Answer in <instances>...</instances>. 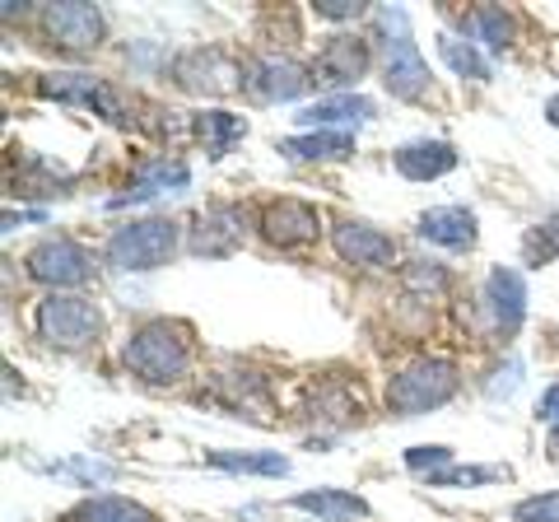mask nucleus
Returning a JSON list of instances; mask_svg holds the SVG:
<instances>
[{
  "label": "nucleus",
  "instance_id": "f257e3e1",
  "mask_svg": "<svg viewBox=\"0 0 559 522\" xmlns=\"http://www.w3.org/2000/svg\"><path fill=\"white\" fill-rule=\"evenodd\" d=\"M121 359L135 378L154 382V388H168V382H182L191 373V327L173 322V318H150L145 327H135L121 345Z\"/></svg>",
  "mask_w": 559,
  "mask_h": 522
},
{
  "label": "nucleus",
  "instance_id": "f03ea898",
  "mask_svg": "<svg viewBox=\"0 0 559 522\" xmlns=\"http://www.w3.org/2000/svg\"><path fill=\"white\" fill-rule=\"evenodd\" d=\"M457 388H462V373L452 359H415L401 373H392L388 406L401 420H415V415H425V411L448 406L452 396H457Z\"/></svg>",
  "mask_w": 559,
  "mask_h": 522
},
{
  "label": "nucleus",
  "instance_id": "7ed1b4c3",
  "mask_svg": "<svg viewBox=\"0 0 559 522\" xmlns=\"http://www.w3.org/2000/svg\"><path fill=\"white\" fill-rule=\"evenodd\" d=\"M378 28L388 33L382 43V84L392 90V98H425L429 94V66L419 57V47L411 38V24L401 10H378Z\"/></svg>",
  "mask_w": 559,
  "mask_h": 522
},
{
  "label": "nucleus",
  "instance_id": "20e7f679",
  "mask_svg": "<svg viewBox=\"0 0 559 522\" xmlns=\"http://www.w3.org/2000/svg\"><path fill=\"white\" fill-rule=\"evenodd\" d=\"M178 252V224L173 220H131L108 238L103 261L112 271H159Z\"/></svg>",
  "mask_w": 559,
  "mask_h": 522
},
{
  "label": "nucleus",
  "instance_id": "39448f33",
  "mask_svg": "<svg viewBox=\"0 0 559 522\" xmlns=\"http://www.w3.org/2000/svg\"><path fill=\"white\" fill-rule=\"evenodd\" d=\"M33 327L57 351H90L103 336V312L98 304L80 299V294H47L38 312H33Z\"/></svg>",
  "mask_w": 559,
  "mask_h": 522
},
{
  "label": "nucleus",
  "instance_id": "423d86ee",
  "mask_svg": "<svg viewBox=\"0 0 559 522\" xmlns=\"http://www.w3.org/2000/svg\"><path fill=\"white\" fill-rule=\"evenodd\" d=\"M24 266L38 285H51V294H61V289H75L94 275V252L80 248L75 238H43L38 248L28 252Z\"/></svg>",
  "mask_w": 559,
  "mask_h": 522
},
{
  "label": "nucleus",
  "instance_id": "0eeeda50",
  "mask_svg": "<svg viewBox=\"0 0 559 522\" xmlns=\"http://www.w3.org/2000/svg\"><path fill=\"white\" fill-rule=\"evenodd\" d=\"M312 71L308 66H299L294 57H280V51H261V57H252L248 66H242V90H248L257 103H294L304 90Z\"/></svg>",
  "mask_w": 559,
  "mask_h": 522
},
{
  "label": "nucleus",
  "instance_id": "6e6552de",
  "mask_svg": "<svg viewBox=\"0 0 559 522\" xmlns=\"http://www.w3.org/2000/svg\"><path fill=\"white\" fill-rule=\"evenodd\" d=\"M480 312L495 336H513L522 318H527V281H522V271H509V266L489 271L480 285Z\"/></svg>",
  "mask_w": 559,
  "mask_h": 522
},
{
  "label": "nucleus",
  "instance_id": "1a4fd4ad",
  "mask_svg": "<svg viewBox=\"0 0 559 522\" xmlns=\"http://www.w3.org/2000/svg\"><path fill=\"white\" fill-rule=\"evenodd\" d=\"M173 80H178V90H187V94L219 98V94H229L234 84H242V71H234L229 51L191 47V51H182V57L173 61Z\"/></svg>",
  "mask_w": 559,
  "mask_h": 522
},
{
  "label": "nucleus",
  "instance_id": "9d476101",
  "mask_svg": "<svg viewBox=\"0 0 559 522\" xmlns=\"http://www.w3.org/2000/svg\"><path fill=\"white\" fill-rule=\"evenodd\" d=\"M257 229H261V238H266L271 248L289 252V248H308V242L318 238L322 220H318V211H312L308 201H299V197H280V201H266V205H261Z\"/></svg>",
  "mask_w": 559,
  "mask_h": 522
},
{
  "label": "nucleus",
  "instance_id": "9b49d317",
  "mask_svg": "<svg viewBox=\"0 0 559 522\" xmlns=\"http://www.w3.org/2000/svg\"><path fill=\"white\" fill-rule=\"evenodd\" d=\"M38 94L43 98H57V103H75V108H90L108 121H127L121 117V98L108 80L98 75H80V71H57V75H43L38 80Z\"/></svg>",
  "mask_w": 559,
  "mask_h": 522
},
{
  "label": "nucleus",
  "instance_id": "f8f14e48",
  "mask_svg": "<svg viewBox=\"0 0 559 522\" xmlns=\"http://www.w3.org/2000/svg\"><path fill=\"white\" fill-rule=\"evenodd\" d=\"M373 66V47L359 33H331L312 61V84H359Z\"/></svg>",
  "mask_w": 559,
  "mask_h": 522
},
{
  "label": "nucleus",
  "instance_id": "ddd939ff",
  "mask_svg": "<svg viewBox=\"0 0 559 522\" xmlns=\"http://www.w3.org/2000/svg\"><path fill=\"white\" fill-rule=\"evenodd\" d=\"M43 28H47L51 47L70 51V57H90L103 43V14L94 5H47Z\"/></svg>",
  "mask_w": 559,
  "mask_h": 522
},
{
  "label": "nucleus",
  "instance_id": "4468645a",
  "mask_svg": "<svg viewBox=\"0 0 559 522\" xmlns=\"http://www.w3.org/2000/svg\"><path fill=\"white\" fill-rule=\"evenodd\" d=\"M331 242H336V257L349 261V266H392V257H396V242L373 229V224H364V220H345L336 224V234H331Z\"/></svg>",
  "mask_w": 559,
  "mask_h": 522
},
{
  "label": "nucleus",
  "instance_id": "2eb2a0df",
  "mask_svg": "<svg viewBox=\"0 0 559 522\" xmlns=\"http://www.w3.org/2000/svg\"><path fill=\"white\" fill-rule=\"evenodd\" d=\"M415 234L425 242H439V248H452V252H471L476 248V211H466V205H433L415 220Z\"/></svg>",
  "mask_w": 559,
  "mask_h": 522
},
{
  "label": "nucleus",
  "instance_id": "dca6fc26",
  "mask_svg": "<svg viewBox=\"0 0 559 522\" xmlns=\"http://www.w3.org/2000/svg\"><path fill=\"white\" fill-rule=\"evenodd\" d=\"M242 224H248V220H242L238 205H215V211H205L197 220L187 248L197 257H229V252L242 248Z\"/></svg>",
  "mask_w": 559,
  "mask_h": 522
},
{
  "label": "nucleus",
  "instance_id": "f3484780",
  "mask_svg": "<svg viewBox=\"0 0 559 522\" xmlns=\"http://www.w3.org/2000/svg\"><path fill=\"white\" fill-rule=\"evenodd\" d=\"M187 182H191V168H187L182 159H145V164H135L127 191H121V197H112L108 205H112V211H121V205H131V201L159 197V191H182Z\"/></svg>",
  "mask_w": 559,
  "mask_h": 522
},
{
  "label": "nucleus",
  "instance_id": "a211bd4d",
  "mask_svg": "<svg viewBox=\"0 0 559 522\" xmlns=\"http://www.w3.org/2000/svg\"><path fill=\"white\" fill-rule=\"evenodd\" d=\"M452 168H457V150L448 141H411L396 150V173L411 182H433Z\"/></svg>",
  "mask_w": 559,
  "mask_h": 522
},
{
  "label": "nucleus",
  "instance_id": "6ab92c4d",
  "mask_svg": "<svg viewBox=\"0 0 559 522\" xmlns=\"http://www.w3.org/2000/svg\"><path fill=\"white\" fill-rule=\"evenodd\" d=\"M369 117H378V108H373V98H364V94H336V98H322V103H308V108H299L294 112V121L299 127H318V131H326V127H349V121H369Z\"/></svg>",
  "mask_w": 559,
  "mask_h": 522
},
{
  "label": "nucleus",
  "instance_id": "aec40b11",
  "mask_svg": "<svg viewBox=\"0 0 559 522\" xmlns=\"http://www.w3.org/2000/svg\"><path fill=\"white\" fill-rule=\"evenodd\" d=\"M280 154L299 164H326V159H349L355 154V135L349 131H312V135H294L280 141Z\"/></svg>",
  "mask_w": 559,
  "mask_h": 522
},
{
  "label": "nucleus",
  "instance_id": "412c9836",
  "mask_svg": "<svg viewBox=\"0 0 559 522\" xmlns=\"http://www.w3.org/2000/svg\"><path fill=\"white\" fill-rule=\"evenodd\" d=\"M191 131H197V141L210 150V159H224L242 135H248V121L238 112H224V108H210V112H197L191 117Z\"/></svg>",
  "mask_w": 559,
  "mask_h": 522
},
{
  "label": "nucleus",
  "instance_id": "4be33fe9",
  "mask_svg": "<svg viewBox=\"0 0 559 522\" xmlns=\"http://www.w3.org/2000/svg\"><path fill=\"white\" fill-rule=\"evenodd\" d=\"M289 509L299 513H318L326 522H355V518H369V503H364L355 490H308V495H294Z\"/></svg>",
  "mask_w": 559,
  "mask_h": 522
},
{
  "label": "nucleus",
  "instance_id": "5701e85b",
  "mask_svg": "<svg viewBox=\"0 0 559 522\" xmlns=\"http://www.w3.org/2000/svg\"><path fill=\"white\" fill-rule=\"evenodd\" d=\"M462 28H466L471 43H480V47H489V51H509V47H513V33H518L513 14L499 10V5H476V10H471L466 20H462Z\"/></svg>",
  "mask_w": 559,
  "mask_h": 522
},
{
  "label": "nucleus",
  "instance_id": "b1692460",
  "mask_svg": "<svg viewBox=\"0 0 559 522\" xmlns=\"http://www.w3.org/2000/svg\"><path fill=\"white\" fill-rule=\"evenodd\" d=\"M66 522H154V513L135 499H121V495H98V499H84L66 513Z\"/></svg>",
  "mask_w": 559,
  "mask_h": 522
},
{
  "label": "nucleus",
  "instance_id": "393cba45",
  "mask_svg": "<svg viewBox=\"0 0 559 522\" xmlns=\"http://www.w3.org/2000/svg\"><path fill=\"white\" fill-rule=\"evenodd\" d=\"M210 466L219 472H234V476H289V458L280 452H205Z\"/></svg>",
  "mask_w": 559,
  "mask_h": 522
},
{
  "label": "nucleus",
  "instance_id": "a878e982",
  "mask_svg": "<svg viewBox=\"0 0 559 522\" xmlns=\"http://www.w3.org/2000/svg\"><path fill=\"white\" fill-rule=\"evenodd\" d=\"M522 261H527V266H550V261H559V215H546L540 224H532L527 238H522Z\"/></svg>",
  "mask_w": 559,
  "mask_h": 522
},
{
  "label": "nucleus",
  "instance_id": "bb28decb",
  "mask_svg": "<svg viewBox=\"0 0 559 522\" xmlns=\"http://www.w3.org/2000/svg\"><path fill=\"white\" fill-rule=\"evenodd\" d=\"M439 57L462 80H489V61L476 51V43H462V38H452V33H443V38H439Z\"/></svg>",
  "mask_w": 559,
  "mask_h": 522
},
{
  "label": "nucleus",
  "instance_id": "cd10ccee",
  "mask_svg": "<svg viewBox=\"0 0 559 522\" xmlns=\"http://www.w3.org/2000/svg\"><path fill=\"white\" fill-rule=\"evenodd\" d=\"M489 481H509V466H443V472L429 476V485H489Z\"/></svg>",
  "mask_w": 559,
  "mask_h": 522
},
{
  "label": "nucleus",
  "instance_id": "c85d7f7f",
  "mask_svg": "<svg viewBox=\"0 0 559 522\" xmlns=\"http://www.w3.org/2000/svg\"><path fill=\"white\" fill-rule=\"evenodd\" d=\"M513 522H559V490H546V495H532L513 503Z\"/></svg>",
  "mask_w": 559,
  "mask_h": 522
},
{
  "label": "nucleus",
  "instance_id": "c756f323",
  "mask_svg": "<svg viewBox=\"0 0 559 522\" xmlns=\"http://www.w3.org/2000/svg\"><path fill=\"white\" fill-rule=\"evenodd\" d=\"M448 462H452V448H443V443H419V448L406 452V466H411V472H419V476L443 472Z\"/></svg>",
  "mask_w": 559,
  "mask_h": 522
},
{
  "label": "nucleus",
  "instance_id": "7c9ffc66",
  "mask_svg": "<svg viewBox=\"0 0 559 522\" xmlns=\"http://www.w3.org/2000/svg\"><path fill=\"white\" fill-rule=\"evenodd\" d=\"M406 285L411 289H443L448 271L439 266V261H411V266H406Z\"/></svg>",
  "mask_w": 559,
  "mask_h": 522
},
{
  "label": "nucleus",
  "instance_id": "2f4dec72",
  "mask_svg": "<svg viewBox=\"0 0 559 522\" xmlns=\"http://www.w3.org/2000/svg\"><path fill=\"white\" fill-rule=\"evenodd\" d=\"M495 378H503V382H485V392H489V396H509V392H518V382H522V364H518V359H509Z\"/></svg>",
  "mask_w": 559,
  "mask_h": 522
},
{
  "label": "nucleus",
  "instance_id": "473e14b6",
  "mask_svg": "<svg viewBox=\"0 0 559 522\" xmlns=\"http://www.w3.org/2000/svg\"><path fill=\"white\" fill-rule=\"evenodd\" d=\"M318 14H322V20H359L364 5H349V0H322Z\"/></svg>",
  "mask_w": 559,
  "mask_h": 522
},
{
  "label": "nucleus",
  "instance_id": "72a5a7b5",
  "mask_svg": "<svg viewBox=\"0 0 559 522\" xmlns=\"http://www.w3.org/2000/svg\"><path fill=\"white\" fill-rule=\"evenodd\" d=\"M536 415H540L546 425H555V429H559V382H555V388H546V396H540Z\"/></svg>",
  "mask_w": 559,
  "mask_h": 522
},
{
  "label": "nucleus",
  "instance_id": "f704fd0d",
  "mask_svg": "<svg viewBox=\"0 0 559 522\" xmlns=\"http://www.w3.org/2000/svg\"><path fill=\"white\" fill-rule=\"evenodd\" d=\"M546 121H550V127H559V94L546 103Z\"/></svg>",
  "mask_w": 559,
  "mask_h": 522
},
{
  "label": "nucleus",
  "instance_id": "c9c22d12",
  "mask_svg": "<svg viewBox=\"0 0 559 522\" xmlns=\"http://www.w3.org/2000/svg\"><path fill=\"white\" fill-rule=\"evenodd\" d=\"M550 452H555V462H559V429L550 434Z\"/></svg>",
  "mask_w": 559,
  "mask_h": 522
}]
</instances>
